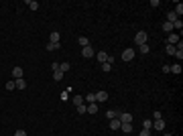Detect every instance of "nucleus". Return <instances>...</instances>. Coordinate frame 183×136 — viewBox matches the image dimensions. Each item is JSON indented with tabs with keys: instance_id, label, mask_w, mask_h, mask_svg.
Wrapping results in <instances>:
<instances>
[{
	"instance_id": "cd10ccee",
	"label": "nucleus",
	"mask_w": 183,
	"mask_h": 136,
	"mask_svg": "<svg viewBox=\"0 0 183 136\" xmlns=\"http://www.w3.org/2000/svg\"><path fill=\"white\" fill-rule=\"evenodd\" d=\"M142 128H144V130H151V128H153V120H144V122H142Z\"/></svg>"
},
{
	"instance_id": "6ab92c4d",
	"label": "nucleus",
	"mask_w": 183,
	"mask_h": 136,
	"mask_svg": "<svg viewBox=\"0 0 183 136\" xmlns=\"http://www.w3.org/2000/svg\"><path fill=\"white\" fill-rule=\"evenodd\" d=\"M53 79H55V81H61V79H63V71H59V69L53 71Z\"/></svg>"
},
{
	"instance_id": "c9c22d12",
	"label": "nucleus",
	"mask_w": 183,
	"mask_h": 136,
	"mask_svg": "<svg viewBox=\"0 0 183 136\" xmlns=\"http://www.w3.org/2000/svg\"><path fill=\"white\" fill-rule=\"evenodd\" d=\"M61 100H63V102H67V100H69V93H67V91H63V93H61Z\"/></svg>"
},
{
	"instance_id": "0eeeda50",
	"label": "nucleus",
	"mask_w": 183,
	"mask_h": 136,
	"mask_svg": "<svg viewBox=\"0 0 183 136\" xmlns=\"http://www.w3.org/2000/svg\"><path fill=\"white\" fill-rule=\"evenodd\" d=\"M118 120H120V122H132V114H128V112H120Z\"/></svg>"
},
{
	"instance_id": "20e7f679",
	"label": "nucleus",
	"mask_w": 183,
	"mask_h": 136,
	"mask_svg": "<svg viewBox=\"0 0 183 136\" xmlns=\"http://www.w3.org/2000/svg\"><path fill=\"white\" fill-rule=\"evenodd\" d=\"M179 43V35L177 33H169V37H167V45H177Z\"/></svg>"
},
{
	"instance_id": "412c9836",
	"label": "nucleus",
	"mask_w": 183,
	"mask_h": 136,
	"mask_svg": "<svg viewBox=\"0 0 183 136\" xmlns=\"http://www.w3.org/2000/svg\"><path fill=\"white\" fill-rule=\"evenodd\" d=\"M169 71H171V73H181V71H183V69H181V63H177V65L169 67Z\"/></svg>"
},
{
	"instance_id": "a878e982",
	"label": "nucleus",
	"mask_w": 183,
	"mask_h": 136,
	"mask_svg": "<svg viewBox=\"0 0 183 136\" xmlns=\"http://www.w3.org/2000/svg\"><path fill=\"white\" fill-rule=\"evenodd\" d=\"M84 102H90V104H96V95H94V93H88V95L84 97Z\"/></svg>"
},
{
	"instance_id": "72a5a7b5",
	"label": "nucleus",
	"mask_w": 183,
	"mask_h": 136,
	"mask_svg": "<svg viewBox=\"0 0 183 136\" xmlns=\"http://www.w3.org/2000/svg\"><path fill=\"white\" fill-rule=\"evenodd\" d=\"M161 118H163V114H161V112H159V110H157V112H155V114H153V120H161Z\"/></svg>"
},
{
	"instance_id": "f257e3e1",
	"label": "nucleus",
	"mask_w": 183,
	"mask_h": 136,
	"mask_svg": "<svg viewBox=\"0 0 183 136\" xmlns=\"http://www.w3.org/2000/svg\"><path fill=\"white\" fill-rule=\"evenodd\" d=\"M146 39H149L146 37V31H138L137 35H134V43L137 45H146Z\"/></svg>"
},
{
	"instance_id": "f8f14e48",
	"label": "nucleus",
	"mask_w": 183,
	"mask_h": 136,
	"mask_svg": "<svg viewBox=\"0 0 183 136\" xmlns=\"http://www.w3.org/2000/svg\"><path fill=\"white\" fill-rule=\"evenodd\" d=\"M23 75H25V71H23L20 67H14V69H12V77H14V79H20Z\"/></svg>"
},
{
	"instance_id": "a211bd4d",
	"label": "nucleus",
	"mask_w": 183,
	"mask_h": 136,
	"mask_svg": "<svg viewBox=\"0 0 183 136\" xmlns=\"http://www.w3.org/2000/svg\"><path fill=\"white\" fill-rule=\"evenodd\" d=\"M173 12L181 18V14H183V4H181V2H179V4H175V10H173Z\"/></svg>"
},
{
	"instance_id": "39448f33",
	"label": "nucleus",
	"mask_w": 183,
	"mask_h": 136,
	"mask_svg": "<svg viewBox=\"0 0 183 136\" xmlns=\"http://www.w3.org/2000/svg\"><path fill=\"white\" fill-rule=\"evenodd\" d=\"M153 128L159 130V132H163V130H165V120H163V118H161V120H153Z\"/></svg>"
},
{
	"instance_id": "6e6552de",
	"label": "nucleus",
	"mask_w": 183,
	"mask_h": 136,
	"mask_svg": "<svg viewBox=\"0 0 183 136\" xmlns=\"http://www.w3.org/2000/svg\"><path fill=\"white\" fill-rule=\"evenodd\" d=\"M120 130L126 132V134H130V132H132V122H122V124H120Z\"/></svg>"
},
{
	"instance_id": "f704fd0d",
	"label": "nucleus",
	"mask_w": 183,
	"mask_h": 136,
	"mask_svg": "<svg viewBox=\"0 0 183 136\" xmlns=\"http://www.w3.org/2000/svg\"><path fill=\"white\" fill-rule=\"evenodd\" d=\"M138 136H151V130H144V128H142V130H140V134Z\"/></svg>"
},
{
	"instance_id": "aec40b11",
	"label": "nucleus",
	"mask_w": 183,
	"mask_h": 136,
	"mask_svg": "<svg viewBox=\"0 0 183 136\" xmlns=\"http://www.w3.org/2000/svg\"><path fill=\"white\" fill-rule=\"evenodd\" d=\"M71 102H73L75 106H82V104H84V97H82V95H73V97H71Z\"/></svg>"
},
{
	"instance_id": "c85d7f7f",
	"label": "nucleus",
	"mask_w": 183,
	"mask_h": 136,
	"mask_svg": "<svg viewBox=\"0 0 183 136\" xmlns=\"http://www.w3.org/2000/svg\"><path fill=\"white\" fill-rule=\"evenodd\" d=\"M173 29H177V31H179V33H181V29H183V22H181V18H179V20H175V22H173Z\"/></svg>"
},
{
	"instance_id": "473e14b6",
	"label": "nucleus",
	"mask_w": 183,
	"mask_h": 136,
	"mask_svg": "<svg viewBox=\"0 0 183 136\" xmlns=\"http://www.w3.org/2000/svg\"><path fill=\"white\" fill-rule=\"evenodd\" d=\"M110 69H112L110 63H102V71H110Z\"/></svg>"
},
{
	"instance_id": "dca6fc26",
	"label": "nucleus",
	"mask_w": 183,
	"mask_h": 136,
	"mask_svg": "<svg viewBox=\"0 0 183 136\" xmlns=\"http://www.w3.org/2000/svg\"><path fill=\"white\" fill-rule=\"evenodd\" d=\"M118 116H120V110H108L106 112V118H110V120L112 118H118Z\"/></svg>"
},
{
	"instance_id": "4468645a",
	"label": "nucleus",
	"mask_w": 183,
	"mask_h": 136,
	"mask_svg": "<svg viewBox=\"0 0 183 136\" xmlns=\"http://www.w3.org/2000/svg\"><path fill=\"white\" fill-rule=\"evenodd\" d=\"M175 20H179V16H177L173 10H171V12H167V22H171V25H173Z\"/></svg>"
},
{
	"instance_id": "ddd939ff",
	"label": "nucleus",
	"mask_w": 183,
	"mask_h": 136,
	"mask_svg": "<svg viewBox=\"0 0 183 136\" xmlns=\"http://www.w3.org/2000/svg\"><path fill=\"white\" fill-rule=\"evenodd\" d=\"M120 124H122V122H120L118 118H112V120H110V128H112V130H120Z\"/></svg>"
},
{
	"instance_id": "f03ea898",
	"label": "nucleus",
	"mask_w": 183,
	"mask_h": 136,
	"mask_svg": "<svg viewBox=\"0 0 183 136\" xmlns=\"http://www.w3.org/2000/svg\"><path fill=\"white\" fill-rule=\"evenodd\" d=\"M132 59H134V49H130V47L124 49L122 51V61H132Z\"/></svg>"
},
{
	"instance_id": "393cba45",
	"label": "nucleus",
	"mask_w": 183,
	"mask_h": 136,
	"mask_svg": "<svg viewBox=\"0 0 183 136\" xmlns=\"http://www.w3.org/2000/svg\"><path fill=\"white\" fill-rule=\"evenodd\" d=\"M138 51H140L142 55H149V51H151V49H149V45H138Z\"/></svg>"
},
{
	"instance_id": "2eb2a0df",
	"label": "nucleus",
	"mask_w": 183,
	"mask_h": 136,
	"mask_svg": "<svg viewBox=\"0 0 183 136\" xmlns=\"http://www.w3.org/2000/svg\"><path fill=\"white\" fill-rule=\"evenodd\" d=\"M59 39H61V37H59L57 31H53V33L49 35V43H59Z\"/></svg>"
},
{
	"instance_id": "e433bc0d",
	"label": "nucleus",
	"mask_w": 183,
	"mask_h": 136,
	"mask_svg": "<svg viewBox=\"0 0 183 136\" xmlns=\"http://www.w3.org/2000/svg\"><path fill=\"white\" fill-rule=\"evenodd\" d=\"M175 57H177V59L181 61V59H183V51H175Z\"/></svg>"
},
{
	"instance_id": "1a4fd4ad",
	"label": "nucleus",
	"mask_w": 183,
	"mask_h": 136,
	"mask_svg": "<svg viewBox=\"0 0 183 136\" xmlns=\"http://www.w3.org/2000/svg\"><path fill=\"white\" fill-rule=\"evenodd\" d=\"M14 83H16V90H27V79H25V77L14 79Z\"/></svg>"
},
{
	"instance_id": "9d476101",
	"label": "nucleus",
	"mask_w": 183,
	"mask_h": 136,
	"mask_svg": "<svg viewBox=\"0 0 183 136\" xmlns=\"http://www.w3.org/2000/svg\"><path fill=\"white\" fill-rule=\"evenodd\" d=\"M86 114H98V104H88L86 106Z\"/></svg>"
},
{
	"instance_id": "5701e85b",
	"label": "nucleus",
	"mask_w": 183,
	"mask_h": 136,
	"mask_svg": "<svg viewBox=\"0 0 183 136\" xmlns=\"http://www.w3.org/2000/svg\"><path fill=\"white\" fill-rule=\"evenodd\" d=\"M77 43L82 45V49H84V47H88V45H90V39H86V37H80V39H77Z\"/></svg>"
},
{
	"instance_id": "c756f323",
	"label": "nucleus",
	"mask_w": 183,
	"mask_h": 136,
	"mask_svg": "<svg viewBox=\"0 0 183 136\" xmlns=\"http://www.w3.org/2000/svg\"><path fill=\"white\" fill-rule=\"evenodd\" d=\"M67 69H69V63H67V61L59 63V71H67Z\"/></svg>"
},
{
	"instance_id": "2f4dec72",
	"label": "nucleus",
	"mask_w": 183,
	"mask_h": 136,
	"mask_svg": "<svg viewBox=\"0 0 183 136\" xmlns=\"http://www.w3.org/2000/svg\"><path fill=\"white\" fill-rule=\"evenodd\" d=\"M167 53L169 55H175V45H167Z\"/></svg>"
},
{
	"instance_id": "b1692460",
	"label": "nucleus",
	"mask_w": 183,
	"mask_h": 136,
	"mask_svg": "<svg viewBox=\"0 0 183 136\" xmlns=\"http://www.w3.org/2000/svg\"><path fill=\"white\" fill-rule=\"evenodd\" d=\"M163 31L165 33H173V25L171 22H163Z\"/></svg>"
},
{
	"instance_id": "bb28decb",
	"label": "nucleus",
	"mask_w": 183,
	"mask_h": 136,
	"mask_svg": "<svg viewBox=\"0 0 183 136\" xmlns=\"http://www.w3.org/2000/svg\"><path fill=\"white\" fill-rule=\"evenodd\" d=\"M27 4H29V8H31V10H37V8H39V2H35V0H29Z\"/></svg>"
},
{
	"instance_id": "f3484780",
	"label": "nucleus",
	"mask_w": 183,
	"mask_h": 136,
	"mask_svg": "<svg viewBox=\"0 0 183 136\" xmlns=\"http://www.w3.org/2000/svg\"><path fill=\"white\" fill-rule=\"evenodd\" d=\"M59 43H47V51H49V53H51V51H59Z\"/></svg>"
},
{
	"instance_id": "7c9ffc66",
	"label": "nucleus",
	"mask_w": 183,
	"mask_h": 136,
	"mask_svg": "<svg viewBox=\"0 0 183 136\" xmlns=\"http://www.w3.org/2000/svg\"><path fill=\"white\" fill-rule=\"evenodd\" d=\"M75 108H77V114H82V116L86 114V106H84V104H82V106H75Z\"/></svg>"
},
{
	"instance_id": "7ed1b4c3",
	"label": "nucleus",
	"mask_w": 183,
	"mask_h": 136,
	"mask_svg": "<svg viewBox=\"0 0 183 136\" xmlns=\"http://www.w3.org/2000/svg\"><path fill=\"white\" fill-rule=\"evenodd\" d=\"M82 55H84L86 59H90V57H94V55H96V51H94V47H92V45H88V47H84V49H82Z\"/></svg>"
},
{
	"instance_id": "9b49d317",
	"label": "nucleus",
	"mask_w": 183,
	"mask_h": 136,
	"mask_svg": "<svg viewBox=\"0 0 183 136\" xmlns=\"http://www.w3.org/2000/svg\"><path fill=\"white\" fill-rule=\"evenodd\" d=\"M96 55H98V61H100V63H106V61H108V53H106V51H98Z\"/></svg>"
},
{
	"instance_id": "4c0bfd02",
	"label": "nucleus",
	"mask_w": 183,
	"mask_h": 136,
	"mask_svg": "<svg viewBox=\"0 0 183 136\" xmlns=\"http://www.w3.org/2000/svg\"><path fill=\"white\" fill-rule=\"evenodd\" d=\"M14 136H27V132H25V130H16V132H14Z\"/></svg>"
},
{
	"instance_id": "4be33fe9",
	"label": "nucleus",
	"mask_w": 183,
	"mask_h": 136,
	"mask_svg": "<svg viewBox=\"0 0 183 136\" xmlns=\"http://www.w3.org/2000/svg\"><path fill=\"white\" fill-rule=\"evenodd\" d=\"M8 91H12V90H16V83H14V79H10V81H6V86H4Z\"/></svg>"
},
{
	"instance_id": "58836bf2",
	"label": "nucleus",
	"mask_w": 183,
	"mask_h": 136,
	"mask_svg": "<svg viewBox=\"0 0 183 136\" xmlns=\"http://www.w3.org/2000/svg\"><path fill=\"white\" fill-rule=\"evenodd\" d=\"M163 136H173V134H169V132H167V134H163Z\"/></svg>"
},
{
	"instance_id": "423d86ee",
	"label": "nucleus",
	"mask_w": 183,
	"mask_h": 136,
	"mask_svg": "<svg viewBox=\"0 0 183 136\" xmlns=\"http://www.w3.org/2000/svg\"><path fill=\"white\" fill-rule=\"evenodd\" d=\"M96 95V102H106L108 100V91H104V90H100L98 93H94Z\"/></svg>"
}]
</instances>
